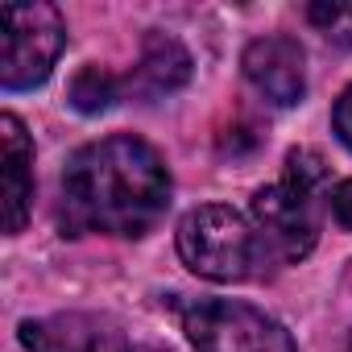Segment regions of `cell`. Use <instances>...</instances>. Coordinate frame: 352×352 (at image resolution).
Here are the masks:
<instances>
[{
  "mask_svg": "<svg viewBox=\"0 0 352 352\" xmlns=\"http://www.w3.org/2000/svg\"><path fill=\"white\" fill-rule=\"evenodd\" d=\"M170 208V170L162 153L116 133L83 145L63 174V232L67 236H145Z\"/></svg>",
  "mask_w": 352,
  "mask_h": 352,
  "instance_id": "cell-1",
  "label": "cell"
},
{
  "mask_svg": "<svg viewBox=\"0 0 352 352\" xmlns=\"http://www.w3.org/2000/svg\"><path fill=\"white\" fill-rule=\"evenodd\" d=\"M327 183V162L315 149H290L282 179L253 195V228L265 261H302L319 241V191Z\"/></svg>",
  "mask_w": 352,
  "mask_h": 352,
  "instance_id": "cell-2",
  "label": "cell"
},
{
  "mask_svg": "<svg viewBox=\"0 0 352 352\" xmlns=\"http://www.w3.org/2000/svg\"><path fill=\"white\" fill-rule=\"evenodd\" d=\"M179 257L208 282H245L265 265L257 228L224 204H204L179 224Z\"/></svg>",
  "mask_w": 352,
  "mask_h": 352,
  "instance_id": "cell-3",
  "label": "cell"
},
{
  "mask_svg": "<svg viewBox=\"0 0 352 352\" xmlns=\"http://www.w3.org/2000/svg\"><path fill=\"white\" fill-rule=\"evenodd\" d=\"M195 352H294L290 331L236 298H179L174 302Z\"/></svg>",
  "mask_w": 352,
  "mask_h": 352,
  "instance_id": "cell-4",
  "label": "cell"
},
{
  "mask_svg": "<svg viewBox=\"0 0 352 352\" xmlns=\"http://www.w3.org/2000/svg\"><path fill=\"white\" fill-rule=\"evenodd\" d=\"M67 46V21L54 5H5L0 9V83L5 91H30L50 79Z\"/></svg>",
  "mask_w": 352,
  "mask_h": 352,
  "instance_id": "cell-5",
  "label": "cell"
},
{
  "mask_svg": "<svg viewBox=\"0 0 352 352\" xmlns=\"http://www.w3.org/2000/svg\"><path fill=\"white\" fill-rule=\"evenodd\" d=\"M21 344L30 352H133L120 323H112L104 315H83V311L25 319Z\"/></svg>",
  "mask_w": 352,
  "mask_h": 352,
  "instance_id": "cell-6",
  "label": "cell"
},
{
  "mask_svg": "<svg viewBox=\"0 0 352 352\" xmlns=\"http://www.w3.org/2000/svg\"><path fill=\"white\" fill-rule=\"evenodd\" d=\"M241 71L253 83V91L265 96L278 108L298 104L302 91H307V54L294 38H282V34L249 42L245 58H241Z\"/></svg>",
  "mask_w": 352,
  "mask_h": 352,
  "instance_id": "cell-7",
  "label": "cell"
},
{
  "mask_svg": "<svg viewBox=\"0 0 352 352\" xmlns=\"http://www.w3.org/2000/svg\"><path fill=\"white\" fill-rule=\"evenodd\" d=\"M187 79H191V54L183 50V42L162 34V30H149L145 46H141V63L124 79V96L157 100L166 91H179Z\"/></svg>",
  "mask_w": 352,
  "mask_h": 352,
  "instance_id": "cell-8",
  "label": "cell"
},
{
  "mask_svg": "<svg viewBox=\"0 0 352 352\" xmlns=\"http://www.w3.org/2000/svg\"><path fill=\"white\" fill-rule=\"evenodd\" d=\"M0 153H5V228L21 232L34 208V141L13 112L0 116Z\"/></svg>",
  "mask_w": 352,
  "mask_h": 352,
  "instance_id": "cell-9",
  "label": "cell"
},
{
  "mask_svg": "<svg viewBox=\"0 0 352 352\" xmlns=\"http://www.w3.org/2000/svg\"><path fill=\"white\" fill-rule=\"evenodd\" d=\"M120 96H124V79H116V75L104 71V67H83V71L71 79V104H75L79 112H104V108H112Z\"/></svg>",
  "mask_w": 352,
  "mask_h": 352,
  "instance_id": "cell-10",
  "label": "cell"
},
{
  "mask_svg": "<svg viewBox=\"0 0 352 352\" xmlns=\"http://www.w3.org/2000/svg\"><path fill=\"white\" fill-rule=\"evenodd\" d=\"M307 21L336 46H352V5H307Z\"/></svg>",
  "mask_w": 352,
  "mask_h": 352,
  "instance_id": "cell-11",
  "label": "cell"
},
{
  "mask_svg": "<svg viewBox=\"0 0 352 352\" xmlns=\"http://www.w3.org/2000/svg\"><path fill=\"white\" fill-rule=\"evenodd\" d=\"M327 204H331V216L352 232V179L336 183V187H331V195H327Z\"/></svg>",
  "mask_w": 352,
  "mask_h": 352,
  "instance_id": "cell-12",
  "label": "cell"
},
{
  "mask_svg": "<svg viewBox=\"0 0 352 352\" xmlns=\"http://www.w3.org/2000/svg\"><path fill=\"white\" fill-rule=\"evenodd\" d=\"M331 124H336V137L352 149V87H344V91H340L336 112H331Z\"/></svg>",
  "mask_w": 352,
  "mask_h": 352,
  "instance_id": "cell-13",
  "label": "cell"
},
{
  "mask_svg": "<svg viewBox=\"0 0 352 352\" xmlns=\"http://www.w3.org/2000/svg\"><path fill=\"white\" fill-rule=\"evenodd\" d=\"M344 290H352V265H348V274H344Z\"/></svg>",
  "mask_w": 352,
  "mask_h": 352,
  "instance_id": "cell-14",
  "label": "cell"
},
{
  "mask_svg": "<svg viewBox=\"0 0 352 352\" xmlns=\"http://www.w3.org/2000/svg\"><path fill=\"white\" fill-rule=\"evenodd\" d=\"M153 352H162V348H153Z\"/></svg>",
  "mask_w": 352,
  "mask_h": 352,
  "instance_id": "cell-15",
  "label": "cell"
}]
</instances>
